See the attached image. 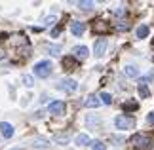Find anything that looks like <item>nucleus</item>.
Instances as JSON below:
<instances>
[{
  "label": "nucleus",
  "instance_id": "1",
  "mask_svg": "<svg viewBox=\"0 0 154 150\" xmlns=\"http://www.w3.org/2000/svg\"><path fill=\"white\" fill-rule=\"evenodd\" d=\"M129 145L137 150H152V137L145 133H137L129 139Z\"/></svg>",
  "mask_w": 154,
  "mask_h": 150
},
{
  "label": "nucleus",
  "instance_id": "2",
  "mask_svg": "<svg viewBox=\"0 0 154 150\" xmlns=\"http://www.w3.org/2000/svg\"><path fill=\"white\" fill-rule=\"evenodd\" d=\"M34 74L38 78H48L51 74V63L50 61H40L34 65Z\"/></svg>",
  "mask_w": 154,
  "mask_h": 150
},
{
  "label": "nucleus",
  "instance_id": "3",
  "mask_svg": "<svg viewBox=\"0 0 154 150\" xmlns=\"http://www.w3.org/2000/svg\"><path fill=\"white\" fill-rule=\"evenodd\" d=\"M114 124H116V127L118 129H131L133 125H135V120L131 116H126V114H122V116H118L114 120Z\"/></svg>",
  "mask_w": 154,
  "mask_h": 150
},
{
  "label": "nucleus",
  "instance_id": "4",
  "mask_svg": "<svg viewBox=\"0 0 154 150\" xmlns=\"http://www.w3.org/2000/svg\"><path fill=\"white\" fill-rule=\"evenodd\" d=\"M91 29H93V32H97V34H106L110 31V25L103 19H95L91 23Z\"/></svg>",
  "mask_w": 154,
  "mask_h": 150
},
{
  "label": "nucleus",
  "instance_id": "5",
  "mask_svg": "<svg viewBox=\"0 0 154 150\" xmlns=\"http://www.w3.org/2000/svg\"><path fill=\"white\" fill-rule=\"evenodd\" d=\"M57 87H59V89H63V91H69V93H70V91H74V89L78 87V86H76V82H74V80H61V82L57 84Z\"/></svg>",
  "mask_w": 154,
  "mask_h": 150
},
{
  "label": "nucleus",
  "instance_id": "6",
  "mask_svg": "<svg viewBox=\"0 0 154 150\" xmlns=\"http://www.w3.org/2000/svg\"><path fill=\"white\" fill-rule=\"evenodd\" d=\"M48 110L51 114H63L65 112V103H63V101H53V103H50Z\"/></svg>",
  "mask_w": 154,
  "mask_h": 150
},
{
  "label": "nucleus",
  "instance_id": "7",
  "mask_svg": "<svg viewBox=\"0 0 154 150\" xmlns=\"http://www.w3.org/2000/svg\"><path fill=\"white\" fill-rule=\"evenodd\" d=\"M70 31H72L74 36H82V34H84V31H86V25H84V23H80V21H76V23H72V25H70Z\"/></svg>",
  "mask_w": 154,
  "mask_h": 150
},
{
  "label": "nucleus",
  "instance_id": "8",
  "mask_svg": "<svg viewBox=\"0 0 154 150\" xmlns=\"http://www.w3.org/2000/svg\"><path fill=\"white\" fill-rule=\"evenodd\" d=\"M105 50H106V40L105 38H99L95 42V57H101L103 53H105Z\"/></svg>",
  "mask_w": 154,
  "mask_h": 150
},
{
  "label": "nucleus",
  "instance_id": "9",
  "mask_svg": "<svg viewBox=\"0 0 154 150\" xmlns=\"http://www.w3.org/2000/svg\"><path fill=\"white\" fill-rule=\"evenodd\" d=\"M72 53H74V57H76V59H86L90 51H88V47H86V46H76L74 50H72Z\"/></svg>",
  "mask_w": 154,
  "mask_h": 150
},
{
  "label": "nucleus",
  "instance_id": "10",
  "mask_svg": "<svg viewBox=\"0 0 154 150\" xmlns=\"http://www.w3.org/2000/svg\"><path fill=\"white\" fill-rule=\"evenodd\" d=\"M84 105L88 109H97V106L101 105V101H99V97H95V95H90V97L84 101Z\"/></svg>",
  "mask_w": 154,
  "mask_h": 150
},
{
  "label": "nucleus",
  "instance_id": "11",
  "mask_svg": "<svg viewBox=\"0 0 154 150\" xmlns=\"http://www.w3.org/2000/svg\"><path fill=\"white\" fill-rule=\"evenodd\" d=\"M0 131H2V135L6 137V139H10V137L14 135V127H11V124H6V122L0 124Z\"/></svg>",
  "mask_w": 154,
  "mask_h": 150
},
{
  "label": "nucleus",
  "instance_id": "12",
  "mask_svg": "<svg viewBox=\"0 0 154 150\" xmlns=\"http://www.w3.org/2000/svg\"><path fill=\"white\" fill-rule=\"evenodd\" d=\"M63 67H65V70H74L76 69V59L74 57H65L63 59Z\"/></svg>",
  "mask_w": 154,
  "mask_h": 150
},
{
  "label": "nucleus",
  "instance_id": "13",
  "mask_svg": "<svg viewBox=\"0 0 154 150\" xmlns=\"http://www.w3.org/2000/svg\"><path fill=\"white\" fill-rule=\"evenodd\" d=\"M76 145H78V146L90 145V137H88V135H78V137H76Z\"/></svg>",
  "mask_w": 154,
  "mask_h": 150
},
{
  "label": "nucleus",
  "instance_id": "14",
  "mask_svg": "<svg viewBox=\"0 0 154 150\" xmlns=\"http://www.w3.org/2000/svg\"><path fill=\"white\" fill-rule=\"evenodd\" d=\"M137 106H139L137 103H133V101H128V103L122 105V109L126 110V112H129V110H137Z\"/></svg>",
  "mask_w": 154,
  "mask_h": 150
},
{
  "label": "nucleus",
  "instance_id": "15",
  "mask_svg": "<svg viewBox=\"0 0 154 150\" xmlns=\"http://www.w3.org/2000/svg\"><path fill=\"white\" fill-rule=\"evenodd\" d=\"M146 34H149V27H146V25H141L137 29V38H145Z\"/></svg>",
  "mask_w": 154,
  "mask_h": 150
},
{
  "label": "nucleus",
  "instance_id": "16",
  "mask_svg": "<svg viewBox=\"0 0 154 150\" xmlns=\"http://www.w3.org/2000/svg\"><path fill=\"white\" fill-rule=\"evenodd\" d=\"M126 74L135 78V76H139V70H137V67H131V65H129V67H126Z\"/></svg>",
  "mask_w": 154,
  "mask_h": 150
},
{
  "label": "nucleus",
  "instance_id": "17",
  "mask_svg": "<svg viewBox=\"0 0 154 150\" xmlns=\"http://www.w3.org/2000/svg\"><path fill=\"white\" fill-rule=\"evenodd\" d=\"M91 150H106V145L101 141H93L91 142Z\"/></svg>",
  "mask_w": 154,
  "mask_h": 150
},
{
  "label": "nucleus",
  "instance_id": "18",
  "mask_svg": "<svg viewBox=\"0 0 154 150\" xmlns=\"http://www.w3.org/2000/svg\"><path fill=\"white\" fill-rule=\"evenodd\" d=\"M139 95H141V97H143V99H146V97H149V95H150L149 87H146V86H139Z\"/></svg>",
  "mask_w": 154,
  "mask_h": 150
},
{
  "label": "nucleus",
  "instance_id": "19",
  "mask_svg": "<svg viewBox=\"0 0 154 150\" xmlns=\"http://www.w3.org/2000/svg\"><path fill=\"white\" fill-rule=\"evenodd\" d=\"M99 99H101L105 105H110V103H112V97H110L109 93H101V95H99Z\"/></svg>",
  "mask_w": 154,
  "mask_h": 150
},
{
  "label": "nucleus",
  "instance_id": "20",
  "mask_svg": "<svg viewBox=\"0 0 154 150\" xmlns=\"http://www.w3.org/2000/svg\"><path fill=\"white\" fill-rule=\"evenodd\" d=\"M116 27H118V31H128V29H129V23L128 21H120Z\"/></svg>",
  "mask_w": 154,
  "mask_h": 150
},
{
  "label": "nucleus",
  "instance_id": "21",
  "mask_svg": "<svg viewBox=\"0 0 154 150\" xmlns=\"http://www.w3.org/2000/svg\"><path fill=\"white\" fill-rule=\"evenodd\" d=\"M78 6L82 10H91L93 8V2H78Z\"/></svg>",
  "mask_w": 154,
  "mask_h": 150
},
{
  "label": "nucleus",
  "instance_id": "22",
  "mask_svg": "<svg viewBox=\"0 0 154 150\" xmlns=\"http://www.w3.org/2000/svg\"><path fill=\"white\" fill-rule=\"evenodd\" d=\"M48 50L53 53V55H57V53L61 51V47H59V46H48Z\"/></svg>",
  "mask_w": 154,
  "mask_h": 150
},
{
  "label": "nucleus",
  "instance_id": "23",
  "mask_svg": "<svg viewBox=\"0 0 154 150\" xmlns=\"http://www.w3.org/2000/svg\"><path fill=\"white\" fill-rule=\"evenodd\" d=\"M23 82H25V86H27V87H31V86H32V78H31V76H23Z\"/></svg>",
  "mask_w": 154,
  "mask_h": 150
},
{
  "label": "nucleus",
  "instance_id": "24",
  "mask_svg": "<svg viewBox=\"0 0 154 150\" xmlns=\"http://www.w3.org/2000/svg\"><path fill=\"white\" fill-rule=\"evenodd\" d=\"M146 124H149V125H154V110L149 114V118H146Z\"/></svg>",
  "mask_w": 154,
  "mask_h": 150
},
{
  "label": "nucleus",
  "instance_id": "25",
  "mask_svg": "<svg viewBox=\"0 0 154 150\" xmlns=\"http://www.w3.org/2000/svg\"><path fill=\"white\" fill-rule=\"evenodd\" d=\"M46 145H48V142H46L44 139H36V146H38V148H44Z\"/></svg>",
  "mask_w": 154,
  "mask_h": 150
},
{
  "label": "nucleus",
  "instance_id": "26",
  "mask_svg": "<svg viewBox=\"0 0 154 150\" xmlns=\"http://www.w3.org/2000/svg\"><path fill=\"white\" fill-rule=\"evenodd\" d=\"M59 31H61V29H53V31H51V36H57Z\"/></svg>",
  "mask_w": 154,
  "mask_h": 150
},
{
  "label": "nucleus",
  "instance_id": "27",
  "mask_svg": "<svg viewBox=\"0 0 154 150\" xmlns=\"http://www.w3.org/2000/svg\"><path fill=\"white\" fill-rule=\"evenodd\" d=\"M152 44H154V40H152Z\"/></svg>",
  "mask_w": 154,
  "mask_h": 150
}]
</instances>
